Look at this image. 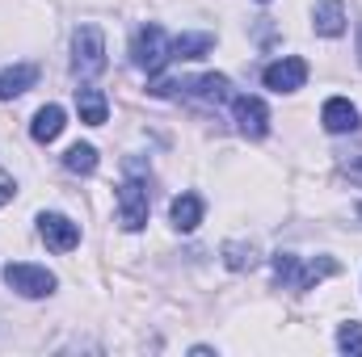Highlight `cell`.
Listing matches in <instances>:
<instances>
[{"mask_svg":"<svg viewBox=\"0 0 362 357\" xmlns=\"http://www.w3.org/2000/svg\"><path fill=\"white\" fill-rule=\"evenodd\" d=\"M341 173L354 181V185H362V143H358V147H350V152L341 156Z\"/></svg>","mask_w":362,"mask_h":357,"instance_id":"20","label":"cell"},{"mask_svg":"<svg viewBox=\"0 0 362 357\" xmlns=\"http://www.w3.org/2000/svg\"><path fill=\"white\" fill-rule=\"evenodd\" d=\"M337 269H341V265H337L333 257L299 261L295 253H274V277H278V286H282V290H295V294H303V290L320 286V282H325V277H333Z\"/></svg>","mask_w":362,"mask_h":357,"instance_id":"1","label":"cell"},{"mask_svg":"<svg viewBox=\"0 0 362 357\" xmlns=\"http://www.w3.org/2000/svg\"><path fill=\"white\" fill-rule=\"evenodd\" d=\"M118 223H122V231H139L148 223V185L139 177L118 185Z\"/></svg>","mask_w":362,"mask_h":357,"instance_id":"6","label":"cell"},{"mask_svg":"<svg viewBox=\"0 0 362 357\" xmlns=\"http://www.w3.org/2000/svg\"><path fill=\"white\" fill-rule=\"evenodd\" d=\"M38 236H42V244L55 248V253H72V248L81 244V227H76L68 214H38Z\"/></svg>","mask_w":362,"mask_h":357,"instance_id":"9","label":"cell"},{"mask_svg":"<svg viewBox=\"0 0 362 357\" xmlns=\"http://www.w3.org/2000/svg\"><path fill=\"white\" fill-rule=\"evenodd\" d=\"M72 72L76 76H97L105 72V34L97 25H76L72 34Z\"/></svg>","mask_w":362,"mask_h":357,"instance_id":"4","label":"cell"},{"mask_svg":"<svg viewBox=\"0 0 362 357\" xmlns=\"http://www.w3.org/2000/svg\"><path fill=\"white\" fill-rule=\"evenodd\" d=\"M262 4H266V0H262Z\"/></svg>","mask_w":362,"mask_h":357,"instance_id":"23","label":"cell"},{"mask_svg":"<svg viewBox=\"0 0 362 357\" xmlns=\"http://www.w3.org/2000/svg\"><path fill=\"white\" fill-rule=\"evenodd\" d=\"M358 219H362V202H358Z\"/></svg>","mask_w":362,"mask_h":357,"instance_id":"22","label":"cell"},{"mask_svg":"<svg viewBox=\"0 0 362 357\" xmlns=\"http://www.w3.org/2000/svg\"><path fill=\"white\" fill-rule=\"evenodd\" d=\"M76 109H81V122H89V126H101L105 114H110L101 89H76Z\"/></svg>","mask_w":362,"mask_h":357,"instance_id":"16","label":"cell"},{"mask_svg":"<svg viewBox=\"0 0 362 357\" xmlns=\"http://www.w3.org/2000/svg\"><path fill=\"white\" fill-rule=\"evenodd\" d=\"M262 80L274 92H295V89H303V80H308V63L299 55H282V59H274L270 68L262 72Z\"/></svg>","mask_w":362,"mask_h":357,"instance_id":"8","label":"cell"},{"mask_svg":"<svg viewBox=\"0 0 362 357\" xmlns=\"http://www.w3.org/2000/svg\"><path fill=\"white\" fill-rule=\"evenodd\" d=\"M4 286L17 290L21 298H47L55 290V273L47 265H30V261H8L4 265Z\"/></svg>","mask_w":362,"mask_h":357,"instance_id":"5","label":"cell"},{"mask_svg":"<svg viewBox=\"0 0 362 357\" xmlns=\"http://www.w3.org/2000/svg\"><path fill=\"white\" fill-rule=\"evenodd\" d=\"M64 126H68V114H64L59 105H42V109L34 114V122H30V135H34L38 143H55V139L64 135Z\"/></svg>","mask_w":362,"mask_h":357,"instance_id":"12","label":"cell"},{"mask_svg":"<svg viewBox=\"0 0 362 357\" xmlns=\"http://www.w3.org/2000/svg\"><path fill=\"white\" fill-rule=\"evenodd\" d=\"M320 122H325L329 135H350V131H358V109L346 97H329L325 109H320Z\"/></svg>","mask_w":362,"mask_h":357,"instance_id":"10","label":"cell"},{"mask_svg":"<svg viewBox=\"0 0 362 357\" xmlns=\"http://www.w3.org/2000/svg\"><path fill=\"white\" fill-rule=\"evenodd\" d=\"M219 253H223V265L232 269V273H253V269L262 265V253H257L253 240H228Z\"/></svg>","mask_w":362,"mask_h":357,"instance_id":"13","label":"cell"},{"mask_svg":"<svg viewBox=\"0 0 362 357\" xmlns=\"http://www.w3.org/2000/svg\"><path fill=\"white\" fill-rule=\"evenodd\" d=\"M232 118H236L240 135H249V139H266V131H270V109L262 97H249V92L232 97Z\"/></svg>","mask_w":362,"mask_h":357,"instance_id":"7","label":"cell"},{"mask_svg":"<svg viewBox=\"0 0 362 357\" xmlns=\"http://www.w3.org/2000/svg\"><path fill=\"white\" fill-rule=\"evenodd\" d=\"M64 169H68V173H81V177L97 173V147H93V143H72V147L64 152Z\"/></svg>","mask_w":362,"mask_h":357,"instance_id":"17","label":"cell"},{"mask_svg":"<svg viewBox=\"0 0 362 357\" xmlns=\"http://www.w3.org/2000/svg\"><path fill=\"white\" fill-rule=\"evenodd\" d=\"M13 193H17V185H13V177L0 169V206H4V202H13Z\"/></svg>","mask_w":362,"mask_h":357,"instance_id":"21","label":"cell"},{"mask_svg":"<svg viewBox=\"0 0 362 357\" xmlns=\"http://www.w3.org/2000/svg\"><path fill=\"white\" fill-rule=\"evenodd\" d=\"M215 47V34H181L173 38V59H198Z\"/></svg>","mask_w":362,"mask_h":357,"instance_id":"18","label":"cell"},{"mask_svg":"<svg viewBox=\"0 0 362 357\" xmlns=\"http://www.w3.org/2000/svg\"><path fill=\"white\" fill-rule=\"evenodd\" d=\"M337 349H341V353L362 357V324L350 320V324H341V328H337Z\"/></svg>","mask_w":362,"mask_h":357,"instance_id":"19","label":"cell"},{"mask_svg":"<svg viewBox=\"0 0 362 357\" xmlns=\"http://www.w3.org/2000/svg\"><path fill=\"white\" fill-rule=\"evenodd\" d=\"M169 219H173L177 231H194V227L202 223V198H198V193H181V198H173Z\"/></svg>","mask_w":362,"mask_h":357,"instance_id":"15","label":"cell"},{"mask_svg":"<svg viewBox=\"0 0 362 357\" xmlns=\"http://www.w3.org/2000/svg\"><path fill=\"white\" fill-rule=\"evenodd\" d=\"M34 80H38V68H34V63H13V68H4V72H0V101L21 97Z\"/></svg>","mask_w":362,"mask_h":357,"instance_id":"14","label":"cell"},{"mask_svg":"<svg viewBox=\"0 0 362 357\" xmlns=\"http://www.w3.org/2000/svg\"><path fill=\"white\" fill-rule=\"evenodd\" d=\"M169 59H173V42H169V34H165L156 21L139 25V30H135V38H131V63H135L139 72L156 76Z\"/></svg>","mask_w":362,"mask_h":357,"instance_id":"2","label":"cell"},{"mask_svg":"<svg viewBox=\"0 0 362 357\" xmlns=\"http://www.w3.org/2000/svg\"><path fill=\"white\" fill-rule=\"evenodd\" d=\"M312 30L325 38H341L346 34V4L341 0H316L312 8Z\"/></svg>","mask_w":362,"mask_h":357,"instance_id":"11","label":"cell"},{"mask_svg":"<svg viewBox=\"0 0 362 357\" xmlns=\"http://www.w3.org/2000/svg\"><path fill=\"white\" fill-rule=\"evenodd\" d=\"M156 97H194V101H206V105H223V101H232V80L228 76H219V72H206V76H194V80H185V85H165V80H156L152 85Z\"/></svg>","mask_w":362,"mask_h":357,"instance_id":"3","label":"cell"}]
</instances>
